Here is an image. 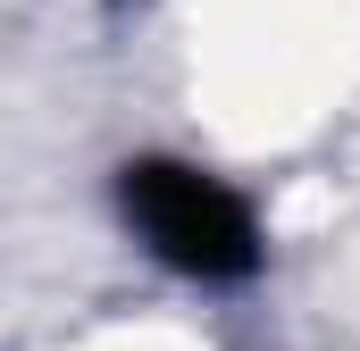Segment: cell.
<instances>
[{"instance_id": "6da1fadb", "label": "cell", "mask_w": 360, "mask_h": 351, "mask_svg": "<svg viewBox=\"0 0 360 351\" xmlns=\"http://www.w3.org/2000/svg\"><path fill=\"white\" fill-rule=\"evenodd\" d=\"M117 192H126L134 234L168 267L201 276V284H243L260 267V226H252L243 192H226L218 176L184 168V159H134Z\"/></svg>"}]
</instances>
